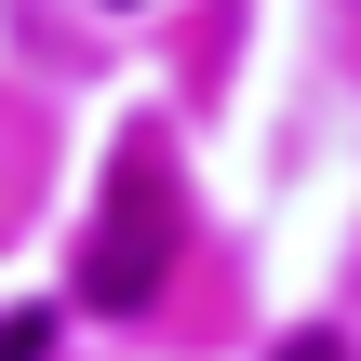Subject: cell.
I'll return each mask as SVG.
<instances>
[{
  "mask_svg": "<svg viewBox=\"0 0 361 361\" xmlns=\"http://www.w3.org/2000/svg\"><path fill=\"white\" fill-rule=\"evenodd\" d=\"M161 281V241H147V174H121V201H107V255H94V295L107 308H134Z\"/></svg>",
  "mask_w": 361,
  "mask_h": 361,
  "instance_id": "obj_1",
  "label": "cell"
},
{
  "mask_svg": "<svg viewBox=\"0 0 361 361\" xmlns=\"http://www.w3.org/2000/svg\"><path fill=\"white\" fill-rule=\"evenodd\" d=\"M281 361H348V348H335V335H295V348H281Z\"/></svg>",
  "mask_w": 361,
  "mask_h": 361,
  "instance_id": "obj_3",
  "label": "cell"
},
{
  "mask_svg": "<svg viewBox=\"0 0 361 361\" xmlns=\"http://www.w3.org/2000/svg\"><path fill=\"white\" fill-rule=\"evenodd\" d=\"M0 361H40V322H0Z\"/></svg>",
  "mask_w": 361,
  "mask_h": 361,
  "instance_id": "obj_2",
  "label": "cell"
}]
</instances>
